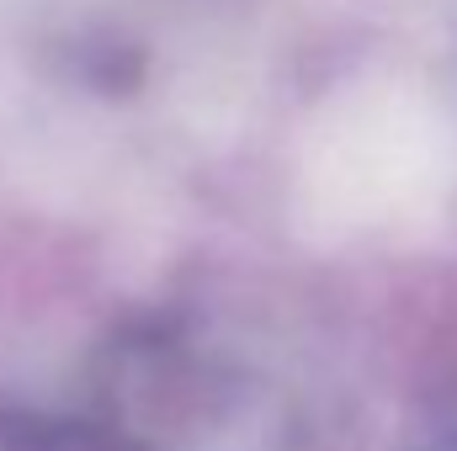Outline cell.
I'll list each match as a JSON object with an SVG mask.
<instances>
[{
  "mask_svg": "<svg viewBox=\"0 0 457 451\" xmlns=\"http://www.w3.org/2000/svg\"><path fill=\"white\" fill-rule=\"evenodd\" d=\"M293 388L192 319H149L107 345L96 372V451H303Z\"/></svg>",
  "mask_w": 457,
  "mask_h": 451,
  "instance_id": "cell-1",
  "label": "cell"
},
{
  "mask_svg": "<svg viewBox=\"0 0 457 451\" xmlns=\"http://www.w3.org/2000/svg\"><path fill=\"white\" fill-rule=\"evenodd\" d=\"M0 451H54V441L37 420H27L16 404L0 398Z\"/></svg>",
  "mask_w": 457,
  "mask_h": 451,
  "instance_id": "cell-2",
  "label": "cell"
}]
</instances>
